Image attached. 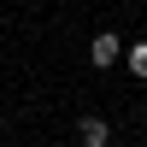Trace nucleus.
Instances as JSON below:
<instances>
[{
  "label": "nucleus",
  "mask_w": 147,
  "mask_h": 147,
  "mask_svg": "<svg viewBox=\"0 0 147 147\" xmlns=\"http://www.w3.org/2000/svg\"><path fill=\"white\" fill-rule=\"evenodd\" d=\"M118 59H124V41H118L112 30H100V35L88 41V65H94V71H112Z\"/></svg>",
  "instance_id": "1"
},
{
  "label": "nucleus",
  "mask_w": 147,
  "mask_h": 147,
  "mask_svg": "<svg viewBox=\"0 0 147 147\" xmlns=\"http://www.w3.org/2000/svg\"><path fill=\"white\" fill-rule=\"evenodd\" d=\"M77 136H82V147H106V141H112V129H106V118H82Z\"/></svg>",
  "instance_id": "2"
},
{
  "label": "nucleus",
  "mask_w": 147,
  "mask_h": 147,
  "mask_svg": "<svg viewBox=\"0 0 147 147\" xmlns=\"http://www.w3.org/2000/svg\"><path fill=\"white\" fill-rule=\"evenodd\" d=\"M129 77H141V82H147V41L129 47Z\"/></svg>",
  "instance_id": "3"
},
{
  "label": "nucleus",
  "mask_w": 147,
  "mask_h": 147,
  "mask_svg": "<svg viewBox=\"0 0 147 147\" xmlns=\"http://www.w3.org/2000/svg\"><path fill=\"white\" fill-rule=\"evenodd\" d=\"M106 147H112V141H106Z\"/></svg>",
  "instance_id": "4"
}]
</instances>
